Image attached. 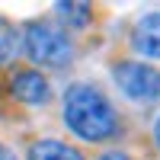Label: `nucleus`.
I'll return each instance as SVG.
<instances>
[{"mask_svg":"<svg viewBox=\"0 0 160 160\" xmlns=\"http://www.w3.org/2000/svg\"><path fill=\"white\" fill-rule=\"evenodd\" d=\"M64 122L87 141H106L115 135V109L93 83H74L68 90Z\"/></svg>","mask_w":160,"mask_h":160,"instance_id":"f257e3e1","label":"nucleus"},{"mask_svg":"<svg viewBox=\"0 0 160 160\" xmlns=\"http://www.w3.org/2000/svg\"><path fill=\"white\" fill-rule=\"evenodd\" d=\"M26 55L35 64H48V68H64L74 58V45L61 29L48 22H35L26 29Z\"/></svg>","mask_w":160,"mask_h":160,"instance_id":"f03ea898","label":"nucleus"},{"mask_svg":"<svg viewBox=\"0 0 160 160\" xmlns=\"http://www.w3.org/2000/svg\"><path fill=\"white\" fill-rule=\"evenodd\" d=\"M115 83L122 87L125 96L138 102H154L160 99V71L141 61H125L115 68Z\"/></svg>","mask_w":160,"mask_h":160,"instance_id":"7ed1b4c3","label":"nucleus"},{"mask_svg":"<svg viewBox=\"0 0 160 160\" xmlns=\"http://www.w3.org/2000/svg\"><path fill=\"white\" fill-rule=\"evenodd\" d=\"M10 90H13V96L19 102H29V106H38V102L48 99V83H45V77L38 71H16Z\"/></svg>","mask_w":160,"mask_h":160,"instance_id":"20e7f679","label":"nucleus"},{"mask_svg":"<svg viewBox=\"0 0 160 160\" xmlns=\"http://www.w3.org/2000/svg\"><path fill=\"white\" fill-rule=\"evenodd\" d=\"M135 48L148 58H160V13H148L135 26Z\"/></svg>","mask_w":160,"mask_h":160,"instance_id":"39448f33","label":"nucleus"},{"mask_svg":"<svg viewBox=\"0 0 160 160\" xmlns=\"http://www.w3.org/2000/svg\"><path fill=\"white\" fill-rule=\"evenodd\" d=\"M29 160H83L80 151H74L71 144H61V141H35Z\"/></svg>","mask_w":160,"mask_h":160,"instance_id":"423d86ee","label":"nucleus"},{"mask_svg":"<svg viewBox=\"0 0 160 160\" xmlns=\"http://www.w3.org/2000/svg\"><path fill=\"white\" fill-rule=\"evenodd\" d=\"M58 13H61V16H68L74 26H87V22H90L87 3H58Z\"/></svg>","mask_w":160,"mask_h":160,"instance_id":"0eeeda50","label":"nucleus"},{"mask_svg":"<svg viewBox=\"0 0 160 160\" xmlns=\"http://www.w3.org/2000/svg\"><path fill=\"white\" fill-rule=\"evenodd\" d=\"M10 48H13V32H10V26L0 19V61L10 55Z\"/></svg>","mask_w":160,"mask_h":160,"instance_id":"6e6552de","label":"nucleus"},{"mask_svg":"<svg viewBox=\"0 0 160 160\" xmlns=\"http://www.w3.org/2000/svg\"><path fill=\"white\" fill-rule=\"evenodd\" d=\"M99 160H128V157H125V154H102Z\"/></svg>","mask_w":160,"mask_h":160,"instance_id":"1a4fd4ad","label":"nucleus"},{"mask_svg":"<svg viewBox=\"0 0 160 160\" xmlns=\"http://www.w3.org/2000/svg\"><path fill=\"white\" fill-rule=\"evenodd\" d=\"M0 160H13V154H10V148H3V144H0Z\"/></svg>","mask_w":160,"mask_h":160,"instance_id":"9d476101","label":"nucleus"},{"mask_svg":"<svg viewBox=\"0 0 160 160\" xmlns=\"http://www.w3.org/2000/svg\"><path fill=\"white\" fill-rule=\"evenodd\" d=\"M154 138H157V148H160V118H157V125H154Z\"/></svg>","mask_w":160,"mask_h":160,"instance_id":"9b49d317","label":"nucleus"}]
</instances>
